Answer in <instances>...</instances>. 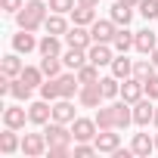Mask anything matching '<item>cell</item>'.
Instances as JSON below:
<instances>
[{"instance_id":"cell-1","label":"cell","mask_w":158,"mask_h":158,"mask_svg":"<svg viewBox=\"0 0 158 158\" xmlns=\"http://www.w3.org/2000/svg\"><path fill=\"white\" fill-rule=\"evenodd\" d=\"M47 10H50V3H44V0H25V6L16 13V25L25 31H37L47 22Z\"/></svg>"},{"instance_id":"cell-13","label":"cell","mask_w":158,"mask_h":158,"mask_svg":"<svg viewBox=\"0 0 158 158\" xmlns=\"http://www.w3.org/2000/svg\"><path fill=\"white\" fill-rule=\"evenodd\" d=\"M25 121H28V109H22V106H6V109H3V127L22 130Z\"/></svg>"},{"instance_id":"cell-19","label":"cell","mask_w":158,"mask_h":158,"mask_svg":"<svg viewBox=\"0 0 158 158\" xmlns=\"http://www.w3.org/2000/svg\"><path fill=\"white\" fill-rule=\"evenodd\" d=\"M130 149H133V155H139V158H149V155L155 152V136H149V133H133V143H130Z\"/></svg>"},{"instance_id":"cell-11","label":"cell","mask_w":158,"mask_h":158,"mask_svg":"<svg viewBox=\"0 0 158 158\" xmlns=\"http://www.w3.org/2000/svg\"><path fill=\"white\" fill-rule=\"evenodd\" d=\"M155 47H158V34H155V31L143 28V31H136V34H133V50H136V53L152 56V50H155Z\"/></svg>"},{"instance_id":"cell-17","label":"cell","mask_w":158,"mask_h":158,"mask_svg":"<svg viewBox=\"0 0 158 158\" xmlns=\"http://www.w3.org/2000/svg\"><path fill=\"white\" fill-rule=\"evenodd\" d=\"M62 62H65V68H68V71H77L81 65H87V62H90V56H87V50H81V47H68V50L62 53Z\"/></svg>"},{"instance_id":"cell-20","label":"cell","mask_w":158,"mask_h":158,"mask_svg":"<svg viewBox=\"0 0 158 158\" xmlns=\"http://www.w3.org/2000/svg\"><path fill=\"white\" fill-rule=\"evenodd\" d=\"M19 56H22V53H6L3 59H0V71H3L6 77H19V74H22L25 62H22Z\"/></svg>"},{"instance_id":"cell-7","label":"cell","mask_w":158,"mask_h":158,"mask_svg":"<svg viewBox=\"0 0 158 158\" xmlns=\"http://www.w3.org/2000/svg\"><path fill=\"white\" fill-rule=\"evenodd\" d=\"M96 130H99L96 118H74V121H71V133H74V143H90V139L96 136Z\"/></svg>"},{"instance_id":"cell-29","label":"cell","mask_w":158,"mask_h":158,"mask_svg":"<svg viewBox=\"0 0 158 158\" xmlns=\"http://www.w3.org/2000/svg\"><path fill=\"white\" fill-rule=\"evenodd\" d=\"M19 77H22V81H25L28 87H40V84H44V77H47V74L40 71V65H25Z\"/></svg>"},{"instance_id":"cell-6","label":"cell","mask_w":158,"mask_h":158,"mask_svg":"<svg viewBox=\"0 0 158 158\" xmlns=\"http://www.w3.org/2000/svg\"><path fill=\"white\" fill-rule=\"evenodd\" d=\"M152 121H155V99H149V96L136 99L133 102V124L136 127H149Z\"/></svg>"},{"instance_id":"cell-18","label":"cell","mask_w":158,"mask_h":158,"mask_svg":"<svg viewBox=\"0 0 158 158\" xmlns=\"http://www.w3.org/2000/svg\"><path fill=\"white\" fill-rule=\"evenodd\" d=\"M37 37H34V31H25V28H19V34H13V50L16 53H31V50H37Z\"/></svg>"},{"instance_id":"cell-33","label":"cell","mask_w":158,"mask_h":158,"mask_svg":"<svg viewBox=\"0 0 158 158\" xmlns=\"http://www.w3.org/2000/svg\"><path fill=\"white\" fill-rule=\"evenodd\" d=\"M31 90H34V87H28L22 77H13V90H10V96H16L19 102H28V99H31Z\"/></svg>"},{"instance_id":"cell-30","label":"cell","mask_w":158,"mask_h":158,"mask_svg":"<svg viewBox=\"0 0 158 158\" xmlns=\"http://www.w3.org/2000/svg\"><path fill=\"white\" fill-rule=\"evenodd\" d=\"M158 71V65L152 59H133V77H139V81H146V77H152Z\"/></svg>"},{"instance_id":"cell-3","label":"cell","mask_w":158,"mask_h":158,"mask_svg":"<svg viewBox=\"0 0 158 158\" xmlns=\"http://www.w3.org/2000/svg\"><path fill=\"white\" fill-rule=\"evenodd\" d=\"M50 143H47V133H25L22 136V155L25 158H40L47 155Z\"/></svg>"},{"instance_id":"cell-27","label":"cell","mask_w":158,"mask_h":158,"mask_svg":"<svg viewBox=\"0 0 158 158\" xmlns=\"http://www.w3.org/2000/svg\"><path fill=\"white\" fill-rule=\"evenodd\" d=\"M133 34H136V31H127V25L118 28V34H115V40H112L115 53H127V50H133Z\"/></svg>"},{"instance_id":"cell-26","label":"cell","mask_w":158,"mask_h":158,"mask_svg":"<svg viewBox=\"0 0 158 158\" xmlns=\"http://www.w3.org/2000/svg\"><path fill=\"white\" fill-rule=\"evenodd\" d=\"M44 28H47V34H59V37H65L68 22H65V16H62V13H50V16H47V22H44Z\"/></svg>"},{"instance_id":"cell-10","label":"cell","mask_w":158,"mask_h":158,"mask_svg":"<svg viewBox=\"0 0 158 158\" xmlns=\"http://www.w3.org/2000/svg\"><path fill=\"white\" fill-rule=\"evenodd\" d=\"M146 96V87H143V81H139V77H124V81H121V99H127L130 106L136 102V99H143Z\"/></svg>"},{"instance_id":"cell-39","label":"cell","mask_w":158,"mask_h":158,"mask_svg":"<svg viewBox=\"0 0 158 158\" xmlns=\"http://www.w3.org/2000/svg\"><path fill=\"white\" fill-rule=\"evenodd\" d=\"M143 87H146V96H149V99H158V71H155L152 77H146Z\"/></svg>"},{"instance_id":"cell-34","label":"cell","mask_w":158,"mask_h":158,"mask_svg":"<svg viewBox=\"0 0 158 158\" xmlns=\"http://www.w3.org/2000/svg\"><path fill=\"white\" fill-rule=\"evenodd\" d=\"M37 90H40V96H44V99H50V102H56V99L62 96V93H59V81H56V77H47V81H44Z\"/></svg>"},{"instance_id":"cell-9","label":"cell","mask_w":158,"mask_h":158,"mask_svg":"<svg viewBox=\"0 0 158 158\" xmlns=\"http://www.w3.org/2000/svg\"><path fill=\"white\" fill-rule=\"evenodd\" d=\"M28 121H31V124H40V127H44L47 121H53V102L44 99V96H40L37 102H31V106H28Z\"/></svg>"},{"instance_id":"cell-36","label":"cell","mask_w":158,"mask_h":158,"mask_svg":"<svg viewBox=\"0 0 158 158\" xmlns=\"http://www.w3.org/2000/svg\"><path fill=\"white\" fill-rule=\"evenodd\" d=\"M139 16L146 19V22H155L158 19V0H139Z\"/></svg>"},{"instance_id":"cell-21","label":"cell","mask_w":158,"mask_h":158,"mask_svg":"<svg viewBox=\"0 0 158 158\" xmlns=\"http://www.w3.org/2000/svg\"><path fill=\"white\" fill-rule=\"evenodd\" d=\"M109 19H112L115 25H121V28H124V25H130V19H133V6H130V3H124V0H118V3L109 10Z\"/></svg>"},{"instance_id":"cell-2","label":"cell","mask_w":158,"mask_h":158,"mask_svg":"<svg viewBox=\"0 0 158 158\" xmlns=\"http://www.w3.org/2000/svg\"><path fill=\"white\" fill-rule=\"evenodd\" d=\"M44 133H47V143L50 146H71V139H74V133L62 121H47L44 124Z\"/></svg>"},{"instance_id":"cell-31","label":"cell","mask_w":158,"mask_h":158,"mask_svg":"<svg viewBox=\"0 0 158 158\" xmlns=\"http://www.w3.org/2000/svg\"><path fill=\"white\" fill-rule=\"evenodd\" d=\"M99 84H102V93H106V99H115V96H121V77L109 74V77H99Z\"/></svg>"},{"instance_id":"cell-42","label":"cell","mask_w":158,"mask_h":158,"mask_svg":"<svg viewBox=\"0 0 158 158\" xmlns=\"http://www.w3.org/2000/svg\"><path fill=\"white\" fill-rule=\"evenodd\" d=\"M81 6H99V0H77Z\"/></svg>"},{"instance_id":"cell-35","label":"cell","mask_w":158,"mask_h":158,"mask_svg":"<svg viewBox=\"0 0 158 158\" xmlns=\"http://www.w3.org/2000/svg\"><path fill=\"white\" fill-rule=\"evenodd\" d=\"M96 124H99V130H112V127H115L112 106H99V109H96Z\"/></svg>"},{"instance_id":"cell-28","label":"cell","mask_w":158,"mask_h":158,"mask_svg":"<svg viewBox=\"0 0 158 158\" xmlns=\"http://www.w3.org/2000/svg\"><path fill=\"white\" fill-rule=\"evenodd\" d=\"M62 56H40V71L47 74V77H59L62 74Z\"/></svg>"},{"instance_id":"cell-25","label":"cell","mask_w":158,"mask_h":158,"mask_svg":"<svg viewBox=\"0 0 158 158\" xmlns=\"http://www.w3.org/2000/svg\"><path fill=\"white\" fill-rule=\"evenodd\" d=\"M37 53H40V56H62V40H59V34H47V37H40Z\"/></svg>"},{"instance_id":"cell-4","label":"cell","mask_w":158,"mask_h":158,"mask_svg":"<svg viewBox=\"0 0 158 158\" xmlns=\"http://www.w3.org/2000/svg\"><path fill=\"white\" fill-rule=\"evenodd\" d=\"M102 99H106V93H102V84H99V81H96V84H81L77 102H81L84 109H99Z\"/></svg>"},{"instance_id":"cell-8","label":"cell","mask_w":158,"mask_h":158,"mask_svg":"<svg viewBox=\"0 0 158 158\" xmlns=\"http://www.w3.org/2000/svg\"><path fill=\"white\" fill-rule=\"evenodd\" d=\"M65 44H68V47L90 50V47H93V34H90V28H87V25H71V28L65 31Z\"/></svg>"},{"instance_id":"cell-24","label":"cell","mask_w":158,"mask_h":158,"mask_svg":"<svg viewBox=\"0 0 158 158\" xmlns=\"http://www.w3.org/2000/svg\"><path fill=\"white\" fill-rule=\"evenodd\" d=\"M96 19H99V16H96V6H81V3H77V6L71 10V22H74V25H87V28H90Z\"/></svg>"},{"instance_id":"cell-32","label":"cell","mask_w":158,"mask_h":158,"mask_svg":"<svg viewBox=\"0 0 158 158\" xmlns=\"http://www.w3.org/2000/svg\"><path fill=\"white\" fill-rule=\"evenodd\" d=\"M77 81H81V84H96L99 81V65H93V62L81 65V68H77Z\"/></svg>"},{"instance_id":"cell-44","label":"cell","mask_w":158,"mask_h":158,"mask_svg":"<svg viewBox=\"0 0 158 158\" xmlns=\"http://www.w3.org/2000/svg\"><path fill=\"white\" fill-rule=\"evenodd\" d=\"M124 3H130V6H136V3H139V0H124Z\"/></svg>"},{"instance_id":"cell-14","label":"cell","mask_w":158,"mask_h":158,"mask_svg":"<svg viewBox=\"0 0 158 158\" xmlns=\"http://www.w3.org/2000/svg\"><path fill=\"white\" fill-rule=\"evenodd\" d=\"M56 81H59V93H62L65 99H71V96H77V93H81L77 71H65V74H59V77H56Z\"/></svg>"},{"instance_id":"cell-40","label":"cell","mask_w":158,"mask_h":158,"mask_svg":"<svg viewBox=\"0 0 158 158\" xmlns=\"http://www.w3.org/2000/svg\"><path fill=\"white\" fill-rule=\"evenodd\" d=\"M47 155H50V158H71V155H74V149H71V146H50V149H47Z\"/></svg>"},{"instance_id":"cell-22","label":"cell","mask_w":158,"mask_h":158,"mask_svg":"<svg viewBox=\"0 0 158 158\" xmlns=\"http://www.w3.org/2000/svg\"><path fill=\"white\" fill-rule=\"evenodd\" d=\"M13 152H22V139L16 136L13 127H6L0 133V155H13Z\"/></svg>"},{"instance_id":"cell-45","label":"cell","mask_w":158,"mask_h":158,"mask_svg":"<svg viewBox=\"0 0 158 158\" xmlns=\"http://www.w3.org/2000/svg\"><path fill=\"white\" fill-rule=\"evenodd\" d=\"M155 152H158V133H155Z\"/></svg>"},{"instance_id":"cell-38","label":"cell","mask_w":158,"mask_h":158,"mask_svg":"<svg viewBox=\"0 0 158 158\" xmlns=\"http://www.w3.org/2000/svg\"><path fill=\"white\" fill-rule=\"evenodd\" d=\"M74 6H77V0H50V10H53V13H62V16L71 13Z\"/></svg>"},{"instance_id":"cell-16","label":"cell","mask_w":158,"mask_h":158,"mask_svg":"<svg viewBox=\"0 0 158 158\" xmlns=\"http://www.w3.org/2000/svg\"><path fill=\"white\" fill-rule=\"evenodd\" d=\"M93 143H96V149H99V152L112 155V152L121 146V136H118V133H115V127H112V130H99V133L93 136Z\"/></svg>"},{"instance_id":"cell-23","label":"cell","mask_w":158,"mask_h":158,"mask_svg":"<svg viewBox=\"0 0 158 158\" xmlns=\"http://www.w3.org/2000/svg\"><path fill=\"white\" fill-rule=\"evenodd\" d=\"M112 74L115 77H121V81H124V77H130L133 74V59H127V53H118L115 59H112Z\"/></svg>"},{"instance_id":"cell-15","label":"cell","mask_w":158,"mask_h":158,"mask_svg":"<svg viewBox=\"0 0 158 158\" xmlns=\"http://www.w3.org/2000/svg\"><path fill=\"white\" fill-rule=\"evenodd\" d=\"M77 115H74V102L71 99H65V96H59L56 102H53V121H62V124H71Z\"/></svg>"},{"instance_id":"cell-12","label":"cell","mask_w":158,"mask_h":158,"mask_svg":"<svg viewBox=\"0 0 158 158\" xmlns=\"http://www.w3.org/2000/svg\"><path fill=\"white\" fill-rule=\"evenodd\" d=\"M87 56H90V62L93 65H112V59H115V47L112 44H93L90 50H87Z\"/></svg>"},{"instance_id":"cell-43","label":"cell","mask_w":158,"mask_h":158,"mask_svg":"<svg viewBox=\"0 0 158 158\" xmlns=\"http://www.w3.org/2000/svg\"><path fill=\"white\" fill-rule=\"evenodd\" d=\"M152 124H155V127H158V106H155V121H152Z\"/></svg>"},{"instance_id":"cell-41","label":"cell","mask_w":158,"mask_h":158,"mask_svg":"<svg viewBox=\"0 0 158 158\" xmlns=\"http://www.w3.org/2000/svg\"><path fill=\"white\" fill-rule=\"evenodd\" d=\"M22 6H25V0H0V10H3V13H10V16H16Z\"/></svg>"},{"instance_id":"cell-5","label":"cell","mask_w":158,"mask_h":158,"mask_svg":"<svg viewBox=\"0 0 158 158\" xmlns=\"http://www.w3.org/2000/svg\"><path fill=\"white\" fill-rule=\"evenodd\" d=\"M118 28H121V25H115L112 19H96V22L90 25L93 44H112V40H115V34H118Z\"/></svg>"},{"instance_id":"cell-37","label":"cell","mask_w":158,"mask_h":158,"mask_svg":"<svg viewBox=\"0 0 158 158\" xmlns=\"http://www.w3.org/2000/svg\"><path fill=\"white\" fill-rule=\"evenodd\" d=\"M99 149H96V143H74V158H90V155H96Z\"/></svg>"}]
</instances>
